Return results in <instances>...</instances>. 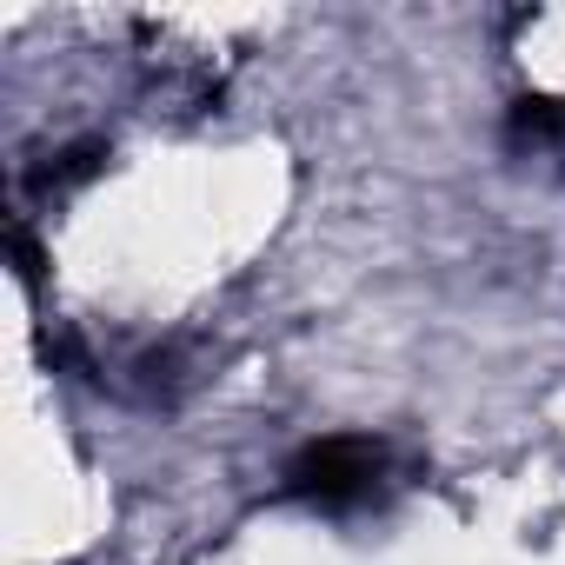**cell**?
<instances>
[{"instance_id": "cell-1", "label": "cell", "mask_w": 565, "mask_h": 565, "mask_svg": "<svg viewBox=\"0 0 565 565\" xmlns=\"http://www.w3.org/2000/svg\"><path fill=\"white\" fill-rule=\"evenodd\" d=\"M386 479V446L380 439H360V433H333V439H313L294 452L287 466V492L320 505V512H353L380 492Z\"/></svg>"}]
</instances>
